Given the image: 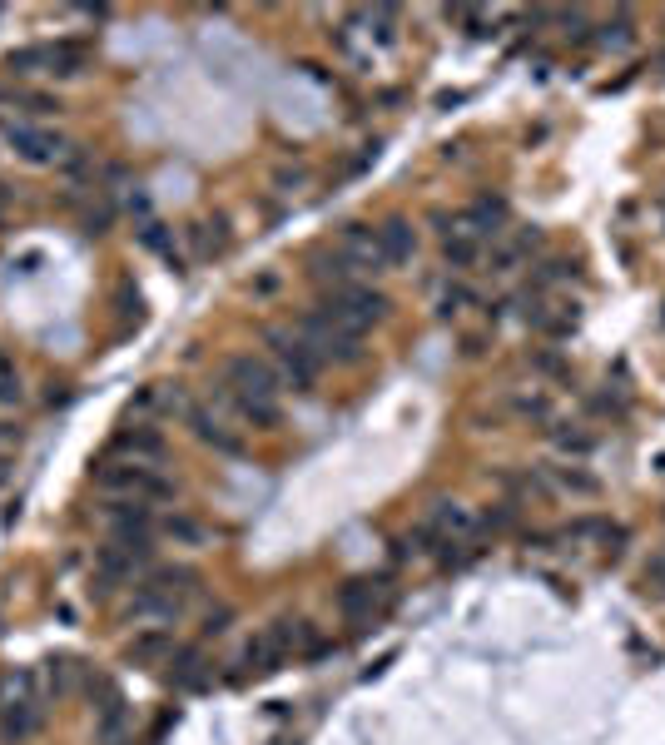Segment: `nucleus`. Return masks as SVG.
I'll return each mask as SVG.
<instances>
[{
	"mask_svg": "<svg viewBox=\"0 0 665 745\" xmlns=\"http://www.w3.org/2000/svg\"><path fill=\"white\" fill-rule=\"evenodd\" d=\"M224 388H229V398H234V408H239V418L244 423H254V428H278L283 423V408H278V373L268 368L264 358H254V353H234L229 363H224Z\"/></svg>",
	"mask_w": 665,
	"mask_h": 745,
	"instance_id": "f257e3e1",
	"label": "nucleus"
},
{
	"mask_svg": "<svg viewBox=\"0 0 665 745\" xmlns=\"http://www.w3.org/2000/svg\"><path fill=\"white\" fill-rule=\"evenodd\" d=\"M194 596H199V572L194 567H154L144 577V587L134 592L130 616H164V621H174Z\"/></svg>",
	"mask_w": 665,
	"mask_h": 745,
	"instance_id": "f03ea898",
	"label": "nucleus"
},
{
	"mask_svg": "<svg viewBox=\"0 0 665 745\" xmlns=\"http://www.w3.org/2000/svg\"><path fill=\"white\" fill-rule=\"evenodd\" d=\"M95 482L105 487V492H115V497H125V502H169L179 487H174V477H164L159 467H149V462H115V457H105L100 467H95Z\"/></svg>",
	"mask_w": 665,
	"mask_h": 745,
	"instance_id": "7ed1b4c3",
	"label": "nucleus"
},
{
	"mask_svg": "<svg viewBox=\"0 0 665 745\" xmlns=\"http://www.w3.org/2000/svg\"><path fill=\"white\" fill-rule=\"evenodd\" d=\"M293 333L308 343V353H313L318 363H358V358H363V338H358V333H348L343 323H333L323 308L303 313Z\"/></svg>",
	"mask_w": 665,
	"mask_h": 745,
	"instance_id": "20e7f679",
	"label": "nucleus"
},
{
	"mask_svg": "<svg viewBox=\"0 0 665 745\" xmlns=\"http://www.w3.org/2000/svg\"><path fill=\"white\" fill-rule=\"evenodd\" d=\"M264 343H268V368L278 373L283 388L308 393V388L318 383V358L308 353V343H303L293 328H268Z\"/></svg>",
	"mask_w": 665,
	"mask_h": 745,
	"instance_id": "39448f33",
	"label": "nucleus"
},
{
	"mask_svg": "<svg viewBox=\"0 0 665 745\" xmlns=\"http://www.w3.org/2000/svg\"><path fill=\"white\" fill-rule=\"evenodd\" d=\"M393 601H398V587H393L388 577H348V582L338 587V616H343L353 631H363V626H373L378 616H388Z\"/></svg>",
	"mask_w": 665,
	"mask_h": 745,
	"instance_id": "423d86ee",
	"label": "nucleus"
},
{
	"mask_svg": "<svg viewBox=\"0 0 665 745\" xmlns=\"http://www.w3.org/2000/svg\"><path fill=\"white\" fill-rule=\"evenodd\" d=\"M388 294H378V289H368V284H348V289H338V294L323 303V313L333 318V323H343L348 333H368V328H378L383 318H388Z\"/></svg>",
	"mask_w": 665,
	"mask_h": 745,
	"instance_id": "0eeeda50",
	"label": "nucleus"
},
{
	"mask_svg": "<svg viewBox=\"0 0 665 745\" xmlns=\"http://www.w3.org/2000/svg\"><path fill=\"white\" fill-rule=\"evenodd\" d=\"M184 418H189V433H194L204 447H214L219 457H244V433H239V428H229L214 408H199V403H194Z\"/></svg>",
	"mask_w": 665,
	"mask_h": 745,
	"instance_id": "6e6552de",
	"label": "nucleus"
},
{
	"mask_svg": "<svg viewBox=\"0 0 665 745\" xmlns=\"http://www.w3.org/2000/svg\"><path fill=\"white\" fill-rule=\"evenodd\" d=\"M0 130H5L10 149H15L20 159H30V164H55V159L65 154V140H60V135L35 130V125H25V120H5Z\"/></svg>",
	"mask_w": 665,
	"mask_h": 745,
	"instance_id": "1a4fd4ad",
	"label": "nucleus"
},
{
	"mask_svg": "<svg viewBox=\"0 0 665 745\" xmlns=\"http://www.w3.org/2000/svg\"><path fill=\"white\" fill-rule=\"evenodd\" d=\"M338 254L363 274V269H388V259H383V244H378V229L373 224H343L338 229Z\"/></svg>",
	"mask_w": 665,
	"mask_h": 745,
	"instance_id": "9d476101",
	"label": "nucleus"
},
{
	"mask_svg": "<svg viewBox=\"0 0 665 745\" xmlns=\"http://www.w3.org/2000/svg\"><path fill=\"white\" fill-rule=\"evenodd\" d=\"M268 636H273V646H278L283 661H288V656H323V651H328V641H323L303 616H278V621L268 626Z\"/></svg>",
	"mask_w": 665,
	"mask_h": 745,
	"instance_id": "9b49d317",
	"label": "nucleus"
},
{
	"mask_svg": "<svg viewBox=\"0 0 665 745\" xmlns=\"http://www.w3.org/2000/svg\"><path fill=\"white\" fill-rule=\"evenodd\" d=\"M532 249H541V229L527 224V229H517V234H497L487 264H492V274H512V269H522V264L532 259Z\"/></svg>",
	"mask_w": 665,
	"mask_h": 745,
	"instance_id": "f8f14e48",
	"label": "nucleus"
},
{
	"mask_svg": "<svg viewBox=\"0 0 665 745\" xmlns=\"http://www.w3.org/2000/svg\"><path fill=\"white\" fill-rule=\"evenodd\" d=\"M561 542H581V547H601V552H621L626 547V527L621 522H611V517H581V522H571L566 532H561Z\"/></svg>",
	"mask_w": 665,
	"mask_h": 745,
	"instance_id": "ddd939ff",
	"label": "nucleus"
},
{
	"mask_svg": "<svg viewBox=\"0 0 665 745\" xmlns=\"http://www.w3.org/2000/svg\"><path fill=\"white\" fill-rule=\"evenodd\" d=\"M184 239H189L194 259H224V254L234 249V234H229V219H224V214H214V219H194V224L184 229Z\"/></svg>",
	"mask_w": 665,
	"mask_h": 745,
	"instance_id": "4468645a",
	"label": "nucleus"
},
{
	"mask_svg": "<svg viewBox=\"0 0 665 745\" xmlns=\"http://www.w3.org/2000/svg\"><path fill=\"white\" fill-rule=\"evenodd\" d=\"M174 651H179L174 646V631L169 626H149V631H139L130 646H125V661L130 666H169Z\"/></svg>",
	"mask_w": 665,
	"mask_h": 745,
	"instance_id": "2eb2a0df",
	"label": "nucleus"
},
{
	"mask_svg": "<svg viewBox=\"0 0 665 745\" xmlns=\"http://www.w3.org/2000/svg\"><path fill=\"white\" fill-rule=\"evenodd\" d=\"M115 452H125L130 462H159L164 457V428H154L149 418H139V423H130L115 438Z\"/></svg>",
	"mask_w": 665,
	"mask_h": 745,
	"instance_id": "dca6fc26",
	"label": "nucleus"
},
{
	"mask_svg": "<svg viewBox=\"0 0 665 745\" xmlns=\"http://www.w3.org/2000/svg\"><path fill=\"white\" fill-rule=\"evenodd\" d=\"M308 274H313V284H323V289H333V294L358 279V269H353L338 249H313V254H308Z\"/></svg>",
	"mask_w": 665,
	"mask_h": 745,
	"instance_id": "f3484780",
	"label": "nucleus"
},
{
	"mask_svg": "<svg viewBox=\"0 0 665 745\" xmlns=\"http://www.w3.org/2000/svg\"><path fill=\"white\" fill-rule=\"evenodd\" d=\"M169 686H174V691H199V686H209V661H204L199 646H179V651L169 656Z\"/></svg>",
	"mask_w": 665,
	"mask_h": 745,
	"instance_id": "a211bd4d",
	"label": "nucleus"
},
{
	"mask_svg": "<svg viewBox=\"0 0 665 745\" xmlns=\"http://www.w3.org/2000/svg\"><path fill=\"white\" fill-rule=\"evenodd\" d=\"M378 244H383V259L388 264H412V254H417V229H412V219H383L378 224Z\"/></svg>",
	"mask_w": 665,
	"mask_h": 745,
	"instance_id": "6ab92c4d",
	"label": "nucleus"
},
{
	"mask_svg": "<svg viewBox=\"0 0 665 745\" xmlns=\"http://www.w3.org/2000/svg\"><path fill=\"white\" fill-rule=\"evenodd\" d=\"M35 736H40V706L35 701H20V706L0 711V745H25Z\"/></svg>",
	"mask_w": 665,
	"mask_h": 745,
	"instance_id": "aec40b11",
	"label": "nucleus"
},
{
	"mask_svg": "<svg viewBox=\"0 0 665 745\" xmlns=\"http://www.w3.org/2000/svg\"><path fill=\"white\" fill-rule=\"evenodd\" d=\"M45 55H50V75H60V80H70V75H85V65H90V40H55V45H45Z\"/></svg>",
	"mask_w": 665,
	"mask_h": 745,
	"instance_id": "412c9836",
	"label": "nucleus"
},
{
	"mask_svg": "<svg viewBox=\"0 0 665 745\" xmlns=\"http://www.w3.org/2000/svg\"><path fill=\"white\" fill-rule=\"evenodd\" d=\"M159 532H164L174 547H209V542H214V532H209L199 517H189V512H169V517H159Z\"/></svg>",
	"mask_w": 665,
	"mask_h": 745,
	"instance_id": "4be33fe9",
	"label": "nucleus"
},
{
	"mask_svg": "<svg viewBox=\"0 0 665 745\" xmlns=\"http://www.w3.org/2000/svg\"><path fill=\"white\" fill-rule=\"evenodd\" d=\"M139 244H144L149 254H159L174 274H189V269H184V249H179L174 229H164V224H144V229H139Z\"/></svg>",
	"mask_w": 665,
	"mask_h": 745,
	"instance_id": "5701e85b",
	"label": "nucleus"
},
{
	"mask_svg": "<svg viewBox=\"0 0 665 745\" xmlns=\"http://www.w3.org/2000/svg\"><path fill=\"white\" fill-rule=\"evenodd\" d=\"M239 666H244V676H268V671H278V666H283V656H278V646H273V636H268V631H259V636L244 646Z\"/></svg>",
	"mask_w": 665,
	"mask_h": 745,
	"instance_id": "b1692460",
	"label": "nucleus"
},
{
	"mask_svg": "<svg viewBox=\"0 0 665 745\" xmlns=\"http://www.w3.org/2000/svg\"><path fill=\"white\" fill-rule=\"evenodd\" d=\"M0 105H15L20 115H60V95H45V90H0Z\"/></svg>",
	"mask_w": 665,
	"mask_h": 745,
	"instance_id": "393cba45",
	"label": "nucleus"
},
{
	"mask_svg": "<svg viewBox=\"0 0 665 745\" xmlns=\"http://www.w3.org/2000/svg\"><path fill=\"white\" fill-rule=\"evenodd\" d=\"M546 477H551V487H561L571 497H601V477H591L581 467H546Z\"/></svg>",
	"mask_w": 665,
	"mask_h": 745,
	"instance_id": "a878e982",
	"label": "nucleus"
},
{
	"mask_svg": "<svg viewBox=\"0 0 665 745\" xmlns=\"http://www.w3.org/2000/svg\"><path fill=\"white\" fill-rule=\"evenodd\" d=\"M551 447H556V452H571V457H586V452L596 447V433H586L581 423H556V428H551Z\"/></svg>",
	"mask_w": 665,
	"mask_h": 745,
	"instance_id": "bb28decb",
	"label": "nucleus"
},
{
	"mask_svg": "<svg viewBox=\"0 0 665 745\" xmlns=\"http://www.w3.org/2000/svg\"><path fill=\"white\" fill-rule=\"evenodd\" d=\"M482 259V244L477 239H467V234H447L442 239V264L447 269H472Z\"/></svg>",
	"mask_w": 665,
	"mask_h": 745,
	"instance_id": "cd10ccee",
	"label": "nucleus"
},
{
	"mask_svg": "<svg viewBox=\"0 0 665 745\" xmlns=\"http://www.w3.org/2000/svg\"><path fill=\"white\" fill-rule=\"evenodd\" d=\"M45 65H50L45 45H20V50L5 55V70H10V75H40Z\"/></svg>",
	"mask_w": 665,
	"mask_h": 745,
	"instance_id": "c85d7f7f",
	"label": "nucleus"
},
{
	"mask_svg": "<svg viewBox=\"0 0 665 745\" xmlns=\"http://www.w3.org/2000/svg\"><path fill=\"white\" fill-rule=\"evenodd\" d=\"M45 686H50L55 701L70 696V686H75V661H70V656H50V661H45Z\"/></svg>",
	"mask_w": 665,
	"mask_h": 745,
	"instance_id": "c756f323",
	"label": "nucleus"
},
{
	"mask_svg": "<svg viewBox=\"0 0 665 745\" xmlns=\"http://www.w3.org/2000/svg\"><path fill=\"white\" fill-rule=\"evenodd\" d=\"M576 279V264L571 259H546V264H536V294L541 289H556V284H571Z\"/></svg>",
	"mask_w": 665,
	"mask_h": 745,
	"instance_id": "7c9ffc66",
	"label": "nucleus"
},
{
	"mask_svg": "<svg viewBox=\"0 0 665 745\" xmlns=\"http://www.w3.org/2000/svg\"><path fill=\"white\" fill-rule=\"evenodd\" d=\"M472 303H477V294H472L467 284H447L442 298H437V313H442V318H457V313H467Z\"/></svg>",
	"mask_w": 665,
	"mask_h": 745,
	"instance_id": "2f4dec72",
	"label": "nucleus"
},
{
	"mask_svg": "<svg viewBox=\"0 0 665 745\" xmlns=\"http://www.w3.org/2000/svg\"><path fill=\"white\" fill-rule=\"evenodd\" d=\"M596 40H601L606 50H626V45L636 40V35H631V15L621 10V15L611 20V25H601V35H596Z\"/></svg>",
	"mask_w": 665,
	"mask_h": 745,
	"instance_id": "473e14b6",
	"label": "nucleus"
},
{
	"mask_svg": "<svg viewBox=\"0 0 665 745\" xmlns=\"http://www.w3.org/2000/svg\"><path fill=\"white\" fill-rule=\"evenodd\" d=\"M110 224H115V204H95V209H85V219H80V229L90 234V239H105L110 234Z\"/></svg>",
	"mask_w": 665,
	"mask_h": 745,
	"instance_id": "72a5a7b5",
	"label": "nucleus"
},
{
	"mask_svg": "<svg viewBox=\"0 0 665 745\" xmlns=\"http://www.w3.org/2000/svg\"><path fill=\"white\" fill-rule=\"evenodd\" d=\"M20 398H25V388H20V368H15L10 353H0V403H20Z\"/></svg>",
	"mask_w": 665,
	"mask_h": 745,
	"instance_id": "f704fd0d",
	"label": "nucleus"
},
{
	"mask_svg": "<svg viewBox=\"0 0 665 745\" xmlns=\"http://www.w3.org/2000/svg\"><path fill=\"white\" fill-rule=\"evenodd\" d=\"M115 308H120V318H134V323L144 318V294L134 289L130 279H120V284H115Z\"/></svg>",
	"mask_w": 665,
	"mask_h": 745,
	"instance_id": "c9c22d12",
	"label": "nucleus"
},
{
	"mask_svg": "<svg viewBox=\"0 0 665 745\" xmlns=\"http://www.w3.org/2000/svg\"><path fill=\"white\" fill-rule=\"evenodd\" d=\"M641 592L646 596H665V547L646 562V572H641Z\"/></svg>",
	"mask_w": 665,
	"mask_h": 745,
	"instance_id": "e433bc0d",
	"label": "nucleus"
},
{
	"mask_svg": "<svg viewBox=\"0 0 665 745\" xmlns=\"http://www.w3.org/2000/svg\"><path fill=\"white\" fill-rule=\"evenodd\" d=\"M229 621H234V606H214V611L204 616L199 636H224V631H229Z\"/></svg>",
	"mask_w": 665,
	"mask_h": 745,
	"instance_id": "4c0bfd02",
	"label": "nucleus"
},
{
	"mask_svg": "<svg viewBox=\"0 0 665 745\" xmlns=\"http://www.w3.org/2000/svg\"><path fill=\"white\" fill-rule=\"evenodd\" d=\"M512 408H517L522 418H546V413H551V403H546L541 393H517V398H512Z\"/></svg>",
	"mask_w": 665,
	"mask_h": 745,
	"instance_id": "58836bf2",
	"label": "nucleus"
},
{
	"mask_svg": "<svg viewBox=\"0 0 665 745\" xmlns=\"http://www.w3.org/2000/svg\"><path fill=\"white\" fill-rule=\"evenodd\" d=\"M556 20L566 25V40H576V45H581V40L591 35V30H586V15H581V10H561Z\"/></svg>",
	"mask_w": 665,
	"mask_h": 745,
	"instance_id": "ea45409f",
	"label": "nucleus"
},
{
	"mask_svg": "<svg viewBox=\"0 0 665 745\" xmlns=\"http://www.w3.org/2000/svg\"><path fill=\"white\" fill-rule=\"evenodd\" d=\"M303 179H308L303 169H278V189H298Z\"/></svg>",
	"mask_w": 665,
	"mask_h": 745,
	"instance_id": "a19ab883",
	"label": "nucleus"
},
{
	"mask_svg": "<svg viewBox=\"0 0 665 745\" xmlns=\"http://www.w3.org/2000/svg\"><path fill=\"white\" fill-rule=\"evenodd\" d=\"M273 289H278V274H264V279L254 284V294H273Z\"/></svg>",
	"mask_w": 665,
	"mask_h": 745,
	"instance_id": "79ce46f5",
	"label": "nucleus"
},
{
	"mask_svg": "<svg viewBox=\"0 0 665 745\" xmlns=\"http://www.w3.org/2000/svg\"><path fill=\"white\" fill-rule=\"evenodd\" d=\"M0 443H20V428H10V423H0Z\"/></svg>",
	"mask_w": 665,
	"mask_h": 745,
	"instance_id": "37998d69",
	"label": "nucleus"
}]
</instances>
